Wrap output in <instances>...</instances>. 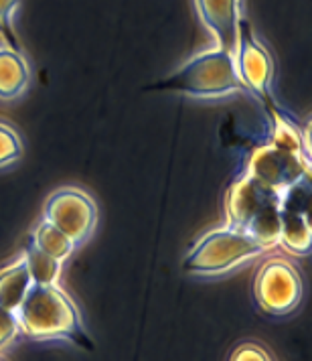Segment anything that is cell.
<instances>
[{
    "label": "cell",
    "instance_id": "ac0fdd59",
    "mask_svg": "<svg viewBox=\"0 0 312 361\" xmlns=\"http://www.w3.org/2000/svg\"><path fill=\"white\" fill-rule=\"evenodd\" d=\"M231 361H272L268 357V353L263 351L262 347L254 343L239 345L233 355H231Z\"/></svg>",
    "mask_w": 312,
    "mask_h": 361
},
{
    "label": "cell",
    "instance_id": "7c38bea8",
    "mask_svg": "<svg viewBox=\"0 0 312 361\" xmlns=\"http://www.w3.org/2000/svg\"><path fill=\"white\" fill-rule=\"evenodd\" d=\"M31 286H33V279L29 274L25 256H18L17 260L2 266L0 268V307L17 311Z\"/></svg>",
    "mask_w": 312,
    "mask_h": 361
},
{
    "label": "cell",
    "instance_id": "ba28073f",
    "mask_svg": "<svg viewBox=\"0 0 312 361\" xmlns=\"http://www.w3.org/2000/svg\"><path fill=\"white\" fill-rule=\"evenodd\" d=\"M233 59L246 92L263 102L270 112H276L278 108L272 98V75H274L272 57L262 43L254 37L246 18L239 23V41H237V49L233 53Z\"/></svg>",
    "mask_w": 312,
    "mask_h": 361
},
{
    "label": "cell",
    "instance_id": "2e32d148",
    "mask_svg": "<svg viewBox=\"0 0 312 361\" xmlns=\"http://www.w3.org/2000/svg\"><path fill=\"white\" fill-rule=\"evenodd\" d=\"M18 6H20V0H0V37L13 49H18V39L13 27Z\"/></svg>",
    "mask_w": 312,
    "mask_h": 361
},
{
    "label": "cell",
    "instance_id": "9a60e30c",
    "mask_svg": "<svg viewBox=\"0 0 312 361\" xmlns=\"http://www.w3.org/2000/svg\"><path fill=\"white\" fill-rule=\"evenodd\" d=\"M20 157H23V140L18 132L11 124L0 122V169L15 164Z\"/></svg>",
    "mask_w": 312,
    "mask_h": 361
},
{
    "label": "cell",
    "instance_id": "277c9868",
    "mask_svg": "<svg viewBox=\"0 0 312 361\" xmlns=\"http://www.w3.org/2000/svg\"><path fill=\"white\" fill-rule=\"evenodd\" d=\"M154 87L203 99L223 98L235 92H246L237 75L233 55L219 47L193 55Z\"/></svg>",
    "mask_w": 312,
    "mask_h": 361
},
{
    "label": "cell",
    "instance_id": "3957f363",
    "mask_svg": "<svg viewBox=\"0 0 312 361\" xmlns=\"http://www.w3.org/2000/svg\"><path fill=\"white\" fill-rule=\"evenodd\" d=\"M227 226L244 230L266 250L280 246V193L244 175L231 185L227 199Z\"/></svg>",
    "mask_w": 312,
    "mask_h": 361
},
{
    "label": "cell",
    "instance_id": "e0dca14e",
    "mask_svg": "<svg viewBox=\"0 0 312 361\" xmlns=\"http://www.w3.org/2000/svg\"><path fill=\"white\" fill-rule=\"evenodd\" d=\"M18 333H20V325H18L17 311L0 307V351L15 343Z\"/></svg>",
    "mask_w": 312,
    "mask_h": 361
},
{
    "label": "cell",
    "instance_id": "30bf717a",
    "mask_svg": "<svg viewBox=\"0 0 312 361\" xmlns=\"http://www.w3.org/2000/svg\"><path fill=\"white\" fill-rule=\"evenodd\" d=\"M201 23L215 37L217 47L227 53H235L239 41L242 0H195Z\"/></svg>",
    "mask_w": 312,
    "mask_h": 361
},
{
    "label": "cell",
    "instance_id": "7a4b0ae2",
    "mask_svg": "<svg viewBox=\"0 0 312 361\" xmlns=\"http://www.w3.org/2000/svg\"><path fill=\"white\" fill-rule=\"evenodd\" d=\"M272 116L274 134L266 145L254 150L247 164V175L280 193L290 185L308 179L311 161L300 130L278 110L272 112Z\"/></svg>",
    "mask_w": 312,
    "mask_h": 361
},
{
    "label": "cell",
    "instance_id": "8fae6325",
    "mask_svg": "<svg viewBox=\"0 0 312 361\" xmlns=\"http://www.w3.org/2000/svg\"><path fill=\"white\" fill-rule=\"evenodd\" d=\"M31 82V69L20 49L0 45V102L20 98Z\"/></svg>",
    "mask_w": 312,
    "mask_h": 361
},
{
    "label": "cell",
    "instance_id": "6da1fadb",
    "mask_svg": "<svg viewBox=\"0 0 312 361\" xmlns=\"http://www.w3.org/2000/svg\"><path fill=\"white\" fill-rule=\"evenodd\" d=\"M20 333L37 341L67 339L92 349V339L83 327L75 302L59 284H33L17 309Z\"/></svg>",
    "mask_w": 312,
    "mask_h": 361
},
{
    "label": "cell",
    "instance_id": "9c48e42d",
    "mask_svg": "<svg viewBox=\"0 0 312 361\" xmlns=\"http://www.w3.org/2000/svg\"><path fill=\"white\" fill-rule=\"evenodd\" d=\"M311 185L308 179L280 191V244L294 254H308L311 231Z\"/></svg>",
    "mask_w": 312,
    "mask_h": 361
},
{
    "label": "cell",
    "instance_id": "8992f818",
    "mask_svg": "<svg viewBox=\"0 0 312 361\" xmlns=\"http://www.w3.org/2000/svg\"><path fill=\"white\" fill-rule=\"evenodd\" d=\"M43 219L63 231L77 247L92 238L98 226V205L80 187H61L47 197Z\"/></svg>",
    "mask_w": 312,
    "mask_h": 361
},
{
    "label": "cell",
    "instance_id": "5bb4252c",
    "mask_svg": "<svg viewBox=\"0 0 312 361\" xmlns=\"http://www.w3.org/2000/svg\"><path fill=\"white\" fill-rule=\"evenodd\" d=\"M23 256L27 260V268H29V274L33 279V284L49 286V284L59 282V274H61V262L59 260L51 258L49 254L41 252L33 244L27 246Z\"/></svg>",
    "mask_w": 312,
    "mask_h": 361
},
{
    "label": "cell",
    "instance_id": "4fadbf2b",
    "mask_svg": "<svg viewBox=\"0 0 312 361\" xmlns=\"http://www.w3.org/2000/svg\"><path fill=\"white\" fill-rule=\"evenodd\" d=\"M31 244L39 247L41 252L49 254L51 258L59 260V262H65L75 250V244L67 238L63 231L51 226L47 219H41L35 226V230L31 231Z\"/></svg>",
    "mask_w": 312,
    "mask_h": 361
},
{
    "label": "cell",
    "instance_id": "5b68a950",
    "mask_svg": "<svg viewBox=\"0 0 312 361\" xmlns=\"http://www.w3.org/2000/svg\"><path fill=\"white\" fill-rule=\"evenodd\" d=\"M266 247L237 228H217L201 235L185 256V270L199 276H217L262 256Z\"/></svg>",
    "mask_w": 312,
    "mask_h": 361
},
{
    "label": "cell",
    "instance_id": "52a82bcc",
    "mask_svg": "<svg viewBox=\"0 0 312 361\" xmlns=\"http://www.w3.org/2000/svg\"><path fill=\"white\" fill-rule=\"evenodd\" d=\"M254 295L268 314H290L302 300V280L292 264L272 258L260 268Z\"/></svg>",
    "mask_w": 312,
    "mask_h": 361
}]
</instances>
